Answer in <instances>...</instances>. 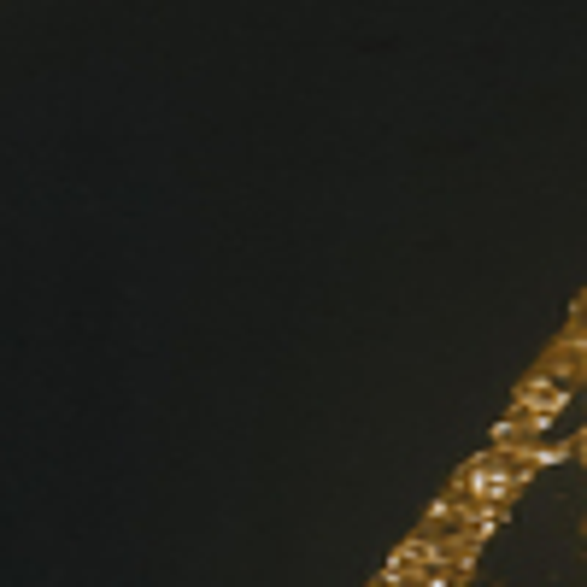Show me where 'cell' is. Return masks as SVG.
I'll use <instances>...</instances> for the list:
<instances>
[{
	"instance_id": "obj_1",
	"label": "cell",
	"mask_w": 587,
	"mask_h": 587,
	"mask_svg": "<svg viewBox=\"0 0 587 587\" xmlns=\"http://www.w3.org/2000/svg\"><path fill=\"white\" fill-rule=\"evenodd\" d=\"M529 482V464H517L511 452H482L476 464H464L458 470V482H452V494L470 499V505H511V494Z\"/></svg>"
}]
</instances>
